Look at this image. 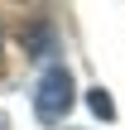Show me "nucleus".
<instances>
[{"label":"nucleus","mask_w":125,"mask_h":130,"mask_svg":"<svg viewBox=\"0 0 125 130\" xmlns=\"http://www.w3.org/2000/svg\"><path fill=\"white\" fill-rule=\"evenodd\" d=\"M29 96H34V121H39V125L63 130L67 111L77 106V77H72V68H67V63H43Z\"/></svg>","instance_id":"obj_1"},{"label":"nucleus","mask_w":125,"mask_h":130,"mask_svg":"<svg viewBox=\"0 0 125 130\" xmlns=\"http://www.w3.org/2000/svg\"><path fill=\"white\" fill-rule=\"evenodd\" d=\"M24 48L43 63V58H58V29L48 24V19H34V29H29V39H24Z\"/></svg>","instance_id":"obj_2"},{"label":"nucleus","mask_w":125,"mask_h":130,"mask_svg":"<svg viewBox=\"0 0 125 130\" xmlns=\"http://www.w3.org/2000/svg\"><path fill=\"white\" fill-rule=\"evenodd\" d=\"M82 101H87V111H92L96 121H116V101H111V92H106V87H92Z\"/></svg>","instance_id":"obj_3"},{"label":"nucleus","mask_w":125,"mask_h":130,"mask_svg":"<svg viewBox=\"0 0 125 130\" xmlns=\"http://www.w3.org/2000/svg\"><path fill=\"white\" fill-rule=\"evenodd\" d=\"M0 130H10V116H5V111H0Z\"/></svg>","instance_id":"obj_4"},{"label":"nucleus","mask_w":125,"mask_h":130,"mask_svg":"<svg viewBox=\"0 0 125 130\" xmlns=\"http://www.w3.org/2000/svg\"><path fill=\"white\" fill-rule=\"evenodd\" d=\"M0 48H5V29H0Z\"/></svg>","instance_id":"obj_5"}]
</instances>
